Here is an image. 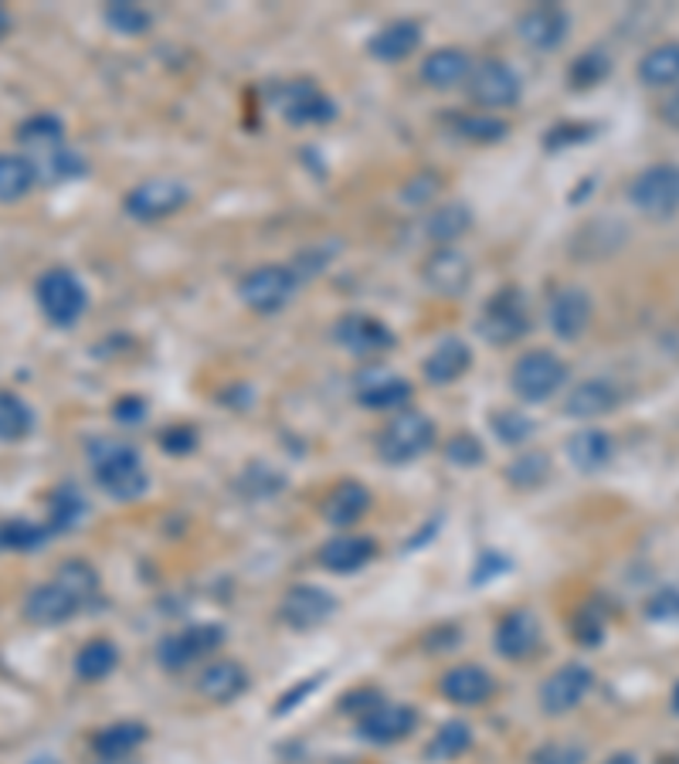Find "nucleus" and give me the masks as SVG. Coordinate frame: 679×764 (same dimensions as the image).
Returning <instances> with one entry per match:
<instances>
[{
  "instance_id": "1",
  "label": "nucleus",
  "mask_w": 679,
  "mask_h": 764,
  "mask_svg": "<svg viewBox=\"0 0 679 764\" xmlns=\"http://www.w3.org/2000/svg\"><path fill=\"white\" fill-rule=\"evenodd\" d=\"M95 486L113 500H139L150 486V472L139 453L123 438H92L86 445Z\"/></svg>"
},
{
  "instance_id": "2",
  "label": "nucleus",
  "mask_w": 679,
  "mask_h": 764,
  "mask_svg": "<svg viewBox=\"0 0 679 764\" xmlns=\"http://www.w3.org/2000/svg\"><path fill=\"white\" fill-rule=\"evenodd\" d=\"M435 445V422L421 411H395L387 425L377 432V456L387 466H408L432 453Z\"/></svg>"
},
{
  "instance_id": "3",
  "label": "nucleus",
  "mask_w": 679,
  "mask_h": 764,
  "mask_svg": "<svg viewBox=\"0 0 679 764\" xmlns=\"http://www.w3.org/2000/svg\"><path fill=\"white\" fill-rule=\"evenodd\" d=\"M34 296H38V309L45 312V320L58 330L76 327L89 309V293L71 269L42 272L38 286H34Z\"/></svg>"
},
{
  "instance_id": "4",
  "label": "nucleus",
  "mask_w": 679,
  "mask_h": 764,
  "mask_svg": "<svg viewBox=\"0 0 679 764\" xmlns=\"http://www.w3.org/2000/svg\"><path fill=\"white\" fill-rule=\"evenodd\" d=\"M299 289V272L290 269V265H259L245 275V280L238 283V296L248 309L256 312H265V317H272V312H282L285 306L293 303Z\"/></svg>"
},
{
  "instance_id": "5",
  "label": "nucleus",
  "mask_w": 679,
  "mask_h": 764,
  "mask_svg": "<svg viewBox=\"0 0 679 764\" xmlns=\"http://www.w3.org/2000/svg\"><path fill=\"white\" fill-rule=\"evenodd\" d=\"M513 395L527 404L551 401L567 385V364L551 351H530L510 370Z\"/></svg>"
},
{
  "instance_id": "6",
  "label": "nucleus",
  "mask_w": 679,
  "mask_h": 764,
  "mask_svg": "<svg viewBox=\"0 0 679 764\" xmlns=\"http://www.w3.org/2000/svg\"><path fill=\"white\" fill-rule=\"evenodd\" d=\"M225 646V629L218 622H197V625H184L181 632H170L160 639L157 646V663L167 673H181L194 663H201L204 655L218 652Z\"/></svg>"
},
{
  "instance_id": "7",
  "label": "nucleus",
  "mask_w": 679,
  "mask_h": 764,
  "mask_svg": "<svg viewBox=\"0 0 679 764\" xmlns=\"http://www.w3.org/2000/svg\"><path fill=\"white\" fill-rule=\"evenodd\" d=\"M272 102H275L279 116L293 126H327L337 119V102L313 79L282 82L272 92Z\"/></svg>"
},
{
  "instance_id": "8",
  "label": "nucleus",
  "mask_w": 679,
  "mask_h": 764,
  "mask_svg": "<svg viewBox=\"0 0 679 764\" xmlns=\"http://www.w3.org/2000/svg\"><path fill=\"white\" fill-rule=\"evenodd\" d=\"M629 201L646 218H672L679 212V163H653L635 173Z\"/></svg>"
},
{
  "instance_id": "9",
  "label": "nucleus",
  "mask_w": 679,
  "mask_h": 764,
  "mask_svg": "<svg viewBox=\"0 0 679 764\" xmlns=\"http://www.w3.org/2000/svg\"><path fill=\"white\" fill-rule=\"evenodd\" d=\"M466 82H469V99L483 110H510V106H517L520 92H523L513 65L499 61V58L476 61Z\"/></svg>"
},
{
  "instance_id": "10",
  "label": "nucleus",
  "mask_w": 679,
  "mask_h": 764,
  "mask_svg": "<svg viewBox=\"0 0 679 764\" xmlns=\"http://www.w3.org/2000/svg\"><path fill=\"white\" fill-rule=\"evenodd\" d=\"M188 201H191V191L181 181H173V178H150V181L136 184L123 197V207H126L129 218L150 225V221H163V218L177 215Z\"/></svg>"
},
{
  "instance_id": "11",
  "label": "nucleus",
  "mask_w": 679,
  "mask_h": 764,
  "mask_svg": "<svg viewBox=\"0 0 679 764\" xmlns=\"http://www.w3.org/2000/svg\"><path fill=\"white\" fill-rule=\"evenodd\" d=\"M527 330H530V309H527V299L520 289L496 293L483 306V317H479L483 340H489L496 346H510L520 337H527Z\"/></svg>"
},
{
  "instance_id": "12",
  "label": "nucleus",
  "mask_w": 679,
  "mask_h": 764,
  "mask_svg": "<svg viewBox=\"0 0 679 764\" xmlns=\"http://www.w3.org/2000/svg\"><path fill=\"white\" fill-rule=\"evenodd\" d=\"M333 612H337V598L319 584H293L279 605V618L290 625L293 632L316 629V625H324Z\"/></svg>"
},
{
  "instance_id": "13",
  "label": "nucleus",
  "mask_w": 679,
  "mask_h": 764,
  "mask_svg": "<svg viewBox=\"0 0 679 764\" xmlns=\"http://www.w3.org/2000/svg\"><path fill=\"white\" fill-rule=\"evenodd\" d=\"M595 686V673L585 663H567L551 673L541 686V707L547 717H564L575 710Z\"/></svg>"
},
{
  "instance_id": "14",
  "label": "nucleus",
  "mask_w": 679,
  "mask_h": 764,
  "mask_svg": "<svg viewBox=\"0 0 679 764\" xmlns=\"http://www.w3.org/2000/svg\"><path fill=\"white\" fill-rule=\"evenodd\" d=\"M418 727V714L408 704H377L371 707L361 720H357V734H361L367 744L387 748V744H401L405 738L415 734Z\"/></svg>"
},
{
  "instance_id": "15",
  "label": "nucleus",
  "mask_w": 679,
  "mask_h": 764,
  "mask_svg": "<svg viewBox=\"0 0 679 764\" xmlns=\"http://www.w3.org/2000/svg\"><path fill=\"white\" fill-rule=\"evenodd\" d=\"M591 296L581 286H561L547 303V327L557 340L575 343L591 327Z\"/></svg>"
},
{
  "instance_id": "16",
  "label": "nucleus",
  "mask_w": 679,
  "mask_h": 764,
  "mask_svg": "<svg viewBox=\"0 0 679 764\" xmlns=\"http://www.w3.org/2000/svg\"><path fill=\"white\" fill-rule=\"evenodd\" d=\"M333 340L357 357H377L395 346V333L387 330V323L367 317V312H347L343 320H337Z\"/></svg>"
},
{
  "instance_id": "17",
  "label": "nucleus",
  "mask_w": 679,
  "mask_h": 764,
  "mask_svg": "<svg viewBox=\"0 0 679 764\" xmlns=\"http://www.w3.org/2000/svg\"><path fill=\"white\" fill-rule=\"evenodd\" d=\"M496 652L510 659V663H523L533 652L541 649V622L530 608H513L496 622V636H493Z\"/></svg>"
},
{
  "instance_id": "18",
  "label": "nucleus",
  "mask_w": 679,
  "mask_h": 764,
  "mask_svg": "<svg viewBox=\"0 0 679 764\" xmlns=\"http://www.w3.org/2000/svg\"><path fill=\"white\" fill-rule=\"evenodd\" d=\"M79 612H82V602L71 595L58 578H52L45 584H34L24 598V618L31 625H42V629L76 618Z\"/></svg>"
},
{
  "instance_id": "19",
  "label": "nucleus",
  "mask_w": 679,
  "mask_h": 764,
  "mask_svg": "<svg viewBox=\"0 0 679 764\" xmlns=\"http://www.w3.org/2000/svg\"><path fill=\"white\" fill-rule=\"evenodd\" d=\"M421 280L428 289H435L439 296H459L466 293L473 280V265L455 246H439L421 265Z\"/></svg>"
},
{
  "instance_id": "20",
  "label": "nucleus",
  "mask_w": 679,
  "mask_h": 764,
  "mask_svg": "<svg viewBox=\"0 0 679 764\" xmlns=\"http://www.w3.org/2000/svg\"><path fill=\"white\" fill-rule=\"evenodd\" d=\"M622 388L615 385V380L609 377H588L581 380V385L570 388V395L564 398V414L567 419H578V422H588V419H601V414H612L619 404H622Z\"/></svg>"
},
{
  "instance_id": "21",
  "label": "nucleus",
  "mask_w": 679,
  "mask_h": 764,
  "mask_svg": "<svg viewBox=\"0 0 679 764\" xmlns=\"http://www.w3.org/2000/svg\"><path fill=\"white\" fill-rule=\"evenodd\" d=\"M567 11L557 8V4H537V8H530L520 14L517 21V31H520V38L530 45V48H537V52H551L557 48L564 38H567Z\"/></svg>"
},
{
  "instance_id": "22",
  "label": "nucleus",
  "mask_w": 679,
  "mask_h": 764,
  "mask_svg": "<svg viewBox=\"0 0 679 764\" xmlns=\"http://www.w3.org/2000/svg\"><path fill=\"white\" fill-rule=\"evenodd\" d=\"M357 401L371 411H405L411 401V385L401 374L371 370L357 380Z\"/></svg>"
},
{
  "instance_id": "23",
  "label": "nucleus",
  "mask_w": 679,
  "mask_h": 764,
  "mask_svg": "<svg viewBox=\"0 0 679 764\" xmlns=\"http://www.w3.org/2000/svg\"><path fill=\"white\" fill-rule=\"evenodd\" d=\"M439 689H442L445 700H452L459 707H479L496 693V680L476 663H462V666H452L442 676Z\"/></svg>"
},
{
  "instance_id": "24",
  "label": "nucleus",
  "mask_w": 679,
  "mask_h": 764,
  "mask_svg": "<svg viewBox=\"0 0 679 764\" xmlns=\"http://www.w3.org/2000/svg\"><path fill=\"white\" fill-rule=\"evenodd\" d=\"M248 689V670L238 659H214L197 676V693L211 704H231Z\"/></svg>"
},
{
  "instance_id": "25",
  "label": "nucleus",
  "mask_w": 679,
  "mask_h": 764,
  "mask_svg": "<svg viewBox=\"0 0 679 764\" xmlns=\"http://www.w3.org/2000/svg\"><path fill=\"white\" fill-rule=\"evenodd\" d=\"M473 364V351H469V343L466 340H459V337H445L432 354L425 357V380L428 385H435V388H445V385H455V380L469 370Z\"/></svg>"
},
{
  "instance_id": "26",
  "label": "nucleus",
  "mask_w": 679,
  "mask_h": 764,
  "mask_svg": "<svg viewBox=\"0 0 679 764\" xmlns=\"http://www.w3.org/2000/svg\"><path fill=\"white\" fill-rule=\"evenodd\" d=\"M374 558H377V544L371 537H350V534L327 540L316 554V561L333 574H353L367 568Z\"/></svg>"
},
{
  "instance_id": "27",
  "label": "nucleus",
  "mask_w": 679,
  "mask_h": 764,
  "mask_svg": "<svg viewBox=\"0 0 679 764\" xmlns=\"http://www.w3.org/2000/svg\"><path fill=\"white\" fill-rule=\"evenodd\" d=\"M469 72H473V58L462 48H439L421 61V82L439 92L462 85L469 79Z\"/></svg>"
},
{
  "instance_id": "28",
  "label": "nucleus",
  "mask_w": 679,
  "mask_h": 764,
  "mask_svg": "<svg viewBox=\"0 0 679 764\" xmlns=\"http://www.w3.org/2000/svg\"><path fill=\"white\" fill-rule=\"evenodd\" d=\"M371 510V490L361 482H340L337 490L324 500V520L330 527H353L361 524L364 513Z\"/></svg>"
},
{
  "instance_id": "29",
  "label": "nucleus",
  "mask_w": 679,
  "mask_h": 764,
  "mask_svg": "<svg viewBox=\"0 0 679 764\" xmlns=\"http://www.w3.org/2000/svg\"><path fill=\"white\" fill-rule=\"evenodd\" d=\"M18 144L24 147V157H42L48 150L68 147V129L55 113H34L18 126Z\"/></svg>"
},
{
  "instance_id": "30",
  "label": "nucleus",
  "mask_w": 679,
  "mask_h": 764,
  "mask_svg": "<svg viewBox=\"0 0 679 764\" xmlns=\"http://www.w3.org/2000/svg\"><path fill=\"white\" fill-rule=\"evenodd\" d=\"M567 459L575 463L581 472H601L604 466H612V459H615V442H612L609 432L585 429L578 435H570Z\"/></svg>"
},
{
  "instance_id": "31",
  "label": "nucleus",
  "mask_w": 679,
  "mask_h": 764,
  "mask_svg": "<svg viewBox=\"0 0 679 764\" xmlns=\"http://www.w3.org/2000/svg\"><path fill=\"white\" fill-rule=\"evenodd\" d=\"M418 45H421V27L415 21H395L374 34L367 52L377 61H405L408 55H415Z\"/></svg>"
},
{
  "instance_id": "32",
  "label": "nucleus",
  "mask_w": 679,
  "mask_h": 764,
  "mask_svg": "<svg viewBox=\"0 0 679 764\" xmlns=\"http://www.w3.org/2000/svg\"><path fill=\"white\" fill-rule=\"evenodd\" d=\"M150 738V731L136 720H116L110 727H102L92 738V751L99 757H129L136 748H143Z\"/></svg>"
},
{
  "instance_id": "33",
  "label": "nucleus",
  "mask_w": 679,
  "mask_h": 764,
  "mask_svg": "<svg viewBox=\"0 0 679 764\" xmlns=\"http://www.w3.org/2000/svg\"><path fill=\"white\" fill-rule=\"evenodd\" d=\"M638 82L646 89H669L679 82V42H663L638 61Z\"/></svg>"
},
{
  "instance_id": "34",
  "label": "nucleus",
  "mask_w": 679,
  "mask_h": 764,
  "mask_svg": "<svg viewBox=\"0 0 679 764\" xmlns=\"http://www.w3.org/2000/svg\"><path fill=\"white\" fill-rule=\"evenodd\" d=\"M82 516H86V497L79 493V486H71V482L55 486V490L48 493L45 527L52 534H68V531H76L82 524Z\"/></svg>"
},
{
  "instance_id": "35",
  "label": "nucleus",
  "mask_w": 679,
  "mask_h": 764,
  "mask_svg": "<svg viewBox=\"0 0 679 764\" xmlns=\"http://www.w3.org/2000/svg\"><path fill=\"white\" fill-rule=\"evenodd\" d=\"M120 666V649L113 639H89L76 652V676L82 683H102Z\"/></svg>"
},
{
  "instance_id": "36",
  "label": "nucleus",
  "mask_w": 679,
  "mask_h": 764,
  "mask_svg": "<svg viewBox=\"0 0 679 764\" xmlns=\"http://www.w3.org/2000/svg\"><path fill=\"white\" fill-rule=\"evenodd\" d=\"M34 184H38V173L24 153H0V204L24 201Z\"/></svg>"
},
{
  "instance_id": "37",
  "label": "nucleus",
  "mask_w": 679,
  "mask_h": 764,
  "mask_svg": "<svg viewBox=\"0 0 679 764\" xmlns=\"http://www.w3.org/2000/svg\"><path fill=\"white\" fill-rule=\"evenodd\" d=\"M473 228V212L462 201H449L439 212H432V218L425 221V231L439 246H455V241Z\"/></svg>"
},
{
  "instance_id": "38",
  "label": "nucleus",
  "mask_w": 679,
  "mask_h": 764,
  "mask_svg": "<svg viewBox=\"0 0 679 764\" xmlns=\"http://www.w3.org/2000/svg\"><path fill=\"white\" fill-rule=\"evenodd\" d=\"M27 160H31L42 184H65V181H76L86 173V160L71 147H58V150L42 153V157H27Z\"/></svg>"
},
{
  "instance_id": "39",
  "label": "nucleus",
  "mask_w": 679,
  "mask_h": 764,
  "mask_svg": "<svg viewBox=\"0 0 679 764\" xmlns=\"http://www.w3.org/2000/svg\"><path fill=\"white\" fill-rule=\"evenodd\" d=\"M52 531L45 524H34L27 516H11V520H0V550H11V554H34L48 544Z\"/></svg>"
},
{
  "instance_id": "40",
  "label": "nucleus",
  "mask_w": 679,
  "mask_h": 764,
  "mask_svg": "<svg viewBox=\"0 0 679 764\" xmlns=\"http://www.w3.org/2000/svg\"><path fill=\"white\" fill-rule=\"evenodd\" d=\"M34 432V411L18 391L0 388V442H24Z\"/></svg>"
},
{
  "instance_id": "41",
  "label": "nucleus",
  "mask_w": 679,
  "mask_h": 764,
  "mask_svg": "<svg viewBox=\"0 0 679 764\" xmlns=\"http://www.w3.org/2000/svg\"><path fill=\"white\" fill-rule=\"evenodd\" d=\"M473 748V731H469V723L466 720H449L442 723L435 738L428 741L425 754L432 757V761H455L459 754H466Z\"/></svg>"
},
{
  "instance_id": "42",
  "label": "nucleus",
  "mask_w": 679,
  "mask_h": 764,
  "mask_svg": "<svg viewBox=\"0 0 679 764\" xmlns=\"http://www.w3.org/2000/svg\"><path fill=\"white\" fill-rule=\"evenodd\" d=\"M55 578L82 602V608H89L99 598V574H95V568L89 561H79V558L61 561L58 571H55Z\"/></svg>"
},
{
  "instance_id": "43",
  "label": "nucleus",
  "mask_w": 679,
  "mask_h": 764,
  "mask_svg": "<svg viewBox=\"0 0 679 764\" xmlns=\"http://www.w3.org/2000/svg\"><path fill=\"white\" fill-rule=\"evenodd\" d=\"M551 476V456L547 453H523L507 466V479L517 490H537V486Z\"/></svg>"
},
{
  "instance_id": "44",
  "label": "nucleus",
  "mask_w": 679,
  "mask_h": 764,
  "mask_svg": "<svg viewBox=\"0 0 679 764\" xmlns=\"http://www.w3.org/2000/svg\"><path fill=\"white\" fill-rule=\"evenodd\" d=\"M455 129H459L462 140H473V144H499L510 133V126L503 119L489 116V113H466V116H459Z\"/></svg>"
},
{
  "instance_id": "45",
  "label": "nucleus",
  "mask_w": 679,
  "mask_h": 764,
  "mask_svg": "<svg viewBox=\"0 0 679 764\" xmlns=\"http://www.w3.org/2000/svg\"><path fill=\"white\" fill-rule=\"evenodd\" d=\"M102 18L113 31L129 34V38H139V34H147L154 27V14L139 4H105Z\"/></svg>"
},
{
  "instance_id": "46",
  "label": "nucleus",
  "mask_w": 679,
  "mask_h": 764,
  "mask_svg": "<svg viewBox=\"0 0 679 764\" xmlns=\"http://www.w3.org/2000/svg\"><path fill=\"white\" fill-rule=\"evenodd\" d=\"M609 72H612V58L604 55L601 48H595V52H585L581 58H575V65H570L567 79H570V85H575V89H591V85H598Z\"/></svg>"
},
{
  "instance_id": "47",
  "label": "nucleus",
  "mask_w": 679,
  "mask_h": 764,
  "mask_svg": "<svg viewBox=\"0 0 679 764\" xmlns=\"http://www.w3.org/2000/svg\"><path fill=\"white\" fill-rule=\"evenodd\" d=\"M489 425H493L496 438L503 442V445H520V442H527L533 432H537V425H533L523 411H513V408L496 411L493 419H489Z\"/></svg>"
},
{
  "instance_id": "48",
  "label": "nucleus",
  "mask_w": 679,
  "mask_h": 764,
  "mask_svg": "<svg viewBox=\"0 0 679 764\" xmlns=\"http://www.w3.org/2000/svg\"><path fill=\"white\" fill-rule=\"evenodd\" d=\"M445 459L452 463V466H459V469H476L483 459H486V448H483V442L476 438V435H452L449 438V445H445Z\"/></svg>"
},
{
  "instance_id": "49",
  "label": "nucleus",
  "mask_w": 679,
  "mask_h": 764,
  "mask_svg": "<svg viewBox=\"0 0 679 764\" xmlns=\"http://www.w3.org/2000/svg\"><path fill=\"white\" fill-rule=\"evenodd\" d=\"M530 761L533 764H585L588 751L581 744H570V741H551V744L533 751Z\"/></svg>"
},
{
  "instance_id": "50",
  "label": "nucleus",
  "mask_w": 679,
  "mask_h": 764,
  "mask_svg": "<svg viewBox=\"0 0 679 764\" xmlns=\"http://www.w3.org/2000/svg\"><path fill=\"white\" fill-rule=\"evenodd\" d=\"M439 191H442V178H439V173H432V170H425V173H418V178H411V181L401 187V201L418 207V204L432 201Z\"/></svg>"
},
{
  "instance_id": "51",
  "label": "nucleus",
  "mask_w": 679,
  "mask_h": 764,
  "mask_svg": "<svg viewBox=\"0 0 679 764\" xmlns=\"http://www.w3.org/2000/svg\"><path fill=\"white\" fill-rule=\"evenodd\" d=\"M160 445L167 448L170 456H188L197 448V432L191 425H170L160 432Z\"/></svg>"
},
{
  "instance_id": "52",
  "label": "nucleus",
  "mask_w": 679,
  "mask_h": 764,
  "mask_svg": "<svg viewBox=\"0 0 679 764\" xmlns=\"http://www.w3.org/2000/svg\"><path fill=\"white\" fill-rule=\"evenodd\" d=\"M595 133V126H581V123H564L557 129L547 133V147H570V144H588V136Z\"/></svg>"
},
{
  "instance_id": "53",
  "label": "nucleus",
  "mask_w": 679,
  "mask_h": 764,
  "mask_svg": "<svg viewBox=\"0 0 679 764\" xmlns=\"http://www.w3.org/2000/svg\"><path fill=\"white\" fill-rule=\"evenodd\" d=\"M377 704H381V693H377V689H367V686H361V689H353L350 697H343V704H340V707H343L347 714L364 717V714H367L371 707H377Z\"/></svg>"
},
{
  "instance_id": "54",
  "label": "nucleus",
  "mask_w": 679,
  "mask_h": 764,
  "mask_svg": "<svg viewBox=\"0 0 679 764\" xmlns=\"http://www.w3.org/2000/svg\"><path fill=\"white\" fill-rule=\"evenodd\" d=\"M319 680H324V673H319V676H309V680H303L299 686H293V689H290V693H285V697H282L279 704H275V714H279V717H282V714H290V710H293V707H296L299 700H306V697H309V693H313V689L319 686Z\"/></svg>"
},
{
  "instance_id": "55",
  "label": "nucleus",
  "mask_w": 679,
  "mask_h": 764,
  "mask_svg": "<svg viewBox=\"0 0 679 764\" xmlns=\"http://www.w3.org/2000/svg\"><path fill=\"white\" fill-rule=\"evenodd\" d=\"M143 411H147V404H143L139 398H123V401H116V422L136 425V422H143Z\"/></svg>"
},
{
  "instance_id": "56",
  "label": "nucleus",
  "mask_w": 679,
  "mask_h": 764,
  "mask_svg": "<svg viewBox=\"0 0 679 764\" xmlns=\"http://www.w3.org/2000/svg\"><path fill=\"white\" fill-rule=\"evenodd\" d=\"M659 116H663V123L666 126H672V129H679V85L663 99V106H659Z\"/></svg>"
},
{
  "instance_id": "57",
  "label": "nucleus",
  "mask_w": 679,
  "mask_h": 764,
  "mask_svg": "<svg viewBox=\"0 0 679 764\" xmlns=\"http://www.w3.org/2000/svg\"><path fill=\"white\" fill-rule=\"evenodd\" d=\"M604 764H638V757L629 754V751H619V754H612V757H604Z\"/></svg>"
},
{
  "instance_id": "58",
  "label": "nucleus",
  "mask_w": 679,
  "mask_h": 764,
  "mask_svg": "<svg viewBox=\"0 0 679 764\" xmlns=\"http://www.w3.org/2000/svg\"><path fill=\"white\" fill-rule=\"evenodd\" d=\"M8 31H11V14H8V8L0 4V42L8 38Z\"/></svg>"
},
{
  "instance_id": "59",
  "label": "nucleus",
  "mask_w": 679,
  "mask_h": 764,
  "mask_svg": "<svg viewBox=\"0 0 679 764\" xmlns=\"http://www.w3.org/2000/svg\"><path fill=\"white\" fill-rule=\"evenodd\" d=\"M669 707H672V714L679 717V683L672 686V697H669Z\"/></svg>"
},
{
  "instance_id": "60",
  "label": "nucleus",
  "mask_w": 679,
  "mask_h": 764,
  "mask_svg": "<svg viewBox=\"0 0 679 764\" xmlns=\"http://www.w3.org/2000/svg\"><path fill=\"white\" fill-rule=\"evenodd\" d=\"M99 764H133L129 757H99Z\"/></svg>"
},
{
  "instance_id": "61",
  "label": "nucleus",
  "mask_w": 679,
  "mask_h": 764,
  "mask_svg": "<svg viewBox=\"0 0 679 764\" xmlns=\"http://www.w3.org/2000/svg\"><path fill=\"white\" fill-rule=\"evenodd\" d=\"M31 764H58V761H55V757H34Z\"/></svg>"
},
{
  "instance_id": "62",
  "label": "nucleus",
  "mask_w": 679,
  "mask_h": 764,
  "mask_svg": "<svg viewBox=\"0 0 679 764\" xmlns=\"http://www.w3.org/2000/svg\"><path fill=\"white\" fill-rule=\"evenodd\" d=\"M659 764H679V757H659Z\"/></svg>"
}]
</instances>
